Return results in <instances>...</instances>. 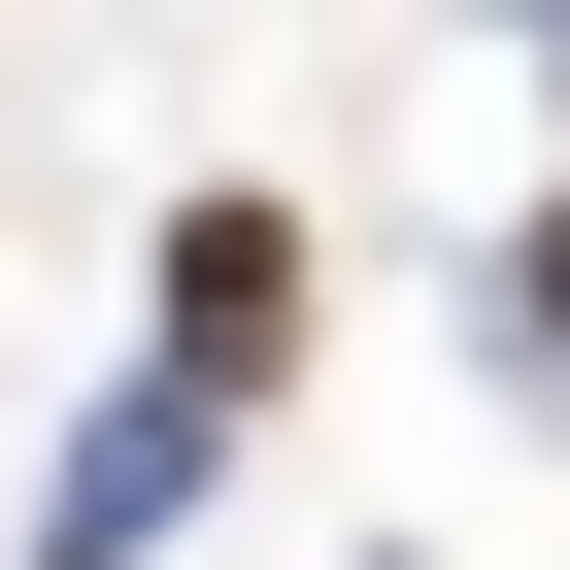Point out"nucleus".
Returning <instances> with one entry per match:
<instances>
[{
	"mask_svg": "<svg viewBox=\"0 0 570 570\" xmlns=\"http://www.w3.org/2000/svg\"><path fill=\"white\" fill-rule=\"evenodd\" d=\"M168 370H202V403L303 370V202H202V235H168Z\"/></svg>",
	"mask_w": 570,
	"mask_h": 570,
	"instance_id": "f257e3e1",
	"label": "nucleus"
}]
</instances>
